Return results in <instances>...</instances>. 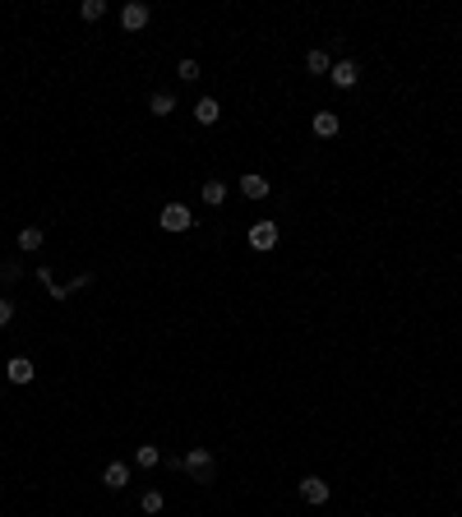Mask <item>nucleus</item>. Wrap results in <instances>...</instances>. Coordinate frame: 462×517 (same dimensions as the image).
<instances>
[{"label": "nucleus", "instance_id": "obj_1", "mask_svg": "<svg viewBox=\"0 0 462 517\" xmlns=\"http://www.w3.org/2000/svg\"><path fill=\"white\" fill-rule=\"evenodd\" d=\"M185 471L194 476V485H213L218 481V457H213L204 444H194L190 453H185Z\"/></svg>", "mask_w": 462, "mask_h": 517}, {"label": "nucleus", "instance_id": "obj_2", "mask_svg": "<svg viewBox=\"0 0 462 517\" xmlns=\"http://www.w3.org/2000/svg\"><path fill=\"white\" fill-rule=\"evenodd\" d=\"M157 227L171 231V236H181V231H190V227H194V213L185 208V203H166V208L157 213Z\"/></svg>", "mask_w": 462, "mask_h": 517}, {"label": "nucleus", "instance_id": "obj_3", "mask_svg": "<svg viewBox=\"0 0 462 517\" xmlns=\"http://www.w3.org/2000/svg\"><path fill=\"white\" fill-rule=\"evenodd\" d=\"M37 277H42V287H46V296H51V300H70V296H79L84 287H93V277H88V272H79L70 287H56V282H51V268H37Z\"/></svg>", "mask_w": 462, "mask_h": 517}, {"label": "nucleus", "instance_id": "obj_4", "mask_svg": "<svg viewBox=\"0 0 462 517\" xmlns=\"http://www.w3.org/2000/svg\"><path fill=\"white\" fill-rule=\"evenodd\" d=\"M278 236H282L278 222H254V227H250V245L259 250V255H268V250L278 245Z\"/></svg>", "mask_w": 462, "mask_h": 517}, {"label": "nucleus", "instance_id": "obj_5", "mask_svg": "<svg viewBox=\"0 0 462 517\" xmlns=\"http://www.w3.org/2000/svg\"><path fill=\"white\" fill-rule=\"evenodd\" d=\"M121 28H130V33L149 28V5H144V0H130V5H121Z\"/></svg>", "mask_w": 462, "mask_h": 517}, {"label": "nucleus", "instance_id": "obj_6", "mask_svg": "<svg viewBox=\"0 0 462 517\" xmlns=\"http://www.w3.org/2000/svg\"><path fill=\"white\" fill-rule=\"evenodd\" d=\"M328 79H333V88H356L361 65H356V61H338V65L328 70Z\"/></svg>", "mask_w": 462, "mask_h": 517}, {"label": "nucleus", "instance_id": "obj_7", "mask_svg": "<svg viewBox=\"0 0 462 517\" xmlns=\"http://www.w3.org/2000/svg\"><path fill=\"white\" fill-rule=\"evenodd\" d=\"M301 499L314 503V508H319V503H328V481H319V476H306V481H301Z\"/></svg>", "mask_w": 462, "mask_h": 517}, {"label": "nucleus", "instance_id": "obj_8", "mask_svg": "<svg viewBox=\"0 0 462 517\" xmlns=\"http://www.w3.org/2000/svg\"><path fill=\"white\" fill-rule=\"evenodd\" d=\"M241 194L245 199H268V175H259V171L241 175Z\"/></svg>", "mask_w": 462, "mask_h": 517}, {"label": "nucleus", "instance_id": "obj_9", "mask_svg": "<svg viewBox=\"0 0 462 517\" xmlns=\"http://www.w3.org/2000/svg\"><path fill=\"white\" fill-rule=\"evenodd\" d=\"M5 374H9V384H33L37 365H33L28 356H14V360H9V369H5Z\"/></svg>", "mask_w": 462, "mask_h": 517}, {"label": "nucleus", "instance_id": "obj_10", "mask_svg": "<svg viewBox=\"0 0 462 517\" xmlns=\"http://www.w3.org/2000/svg\"><path fill=\"white\" fill-rule=\"evenodd\" d=\"M102 485H106V490H125V485H130V466H125V462H106Z\"/></svg>", "mask_w": 462, "mask_h": 517}, {"label": "nucleus", "instance_id": "obj_11", "mask_svg": "<svg viewBox=\"0 0 462 517\" xmlns=\"http://www.w3.org/2000/svg\"><path fill=\"white\" fill-rule=\"evenodd\" d=\"M218 116H222L218 97H199V102H194V121L199 125H218Z\"/></svg>", "mask_w": 462, "mask_h": 517}, {"label": "nucleus", "instance_id": "obj_12", "mask_svg": "<svg viewBox=\"0 0 462 517\" xmlns=\"http://www.w3.org/2000/svg\"><path fill=\"white\" fill-rule=\"evenodd\" d=\"M338 130H342V121L333 111H319V116H314V134H319V139H333Z\"/></svg>", "mask_w": 462, "mask_h": 517}, {"label": "nucleus", "instance_id": "obj_13", "mask_svg": "<svg viewBox=\"0 0 462 517\" xmlns=\"http://www.w3.org/2000/svg\"><path fill=\"white\" fill-rule=\"evenodd\" d=\"M42 240H46V231H42V227H24V231H19V250H24V255L42 250Z\"/></svg>", "mask_w": 462, "mask_h": 517}, {"label": "nucleus", "instance_id": "obj_14", "mask_svg": "<svg viewBox=\"0 0 462 517\" xmlns=\"http://www.w3.org/2000/svg\"><path fill=\"white\" fill-rule=\"evenodd\" d=\"M149 111L153 116H171L176 111V93H153L149 97Z\"/></svg>", "mask_w": 462, "mask_h": 517}, {"label": "nucleus", "instance_id": "obj_15", "mask_svg": "<svg viewBox=\"0 0 462 517\" xmlns=\"http://www.w3.org/2000/svg\"><path fill=\"white\" fill-rule=\"evenodd\" d=\"M204 203H209V208L227 203V180H209V185H204Z\"/></svg>", "mask_w": 462, "mask_h": 517}, {"label": "nucleus", "instance_id": "obj_16", "mask_svg": "<svg viewBox=\"0 0 462 517\" xmlns=\"http://www.w3.org/2000/svg\"><path fill=\"white\" fill-rule=\"evenodd\" d=\"M157 462H162L157 444H139V448H134V466H157Z\"/></svg>", "mask_w": 462, "mask_h": 517}, {"label": "nucleus", "instance_id": "obj_17", "mask_svg": "<svg viewBox=\"0 0 462 517\" xmlns=\"http://www.w3.org/2000/svg\"><path fill=\"white\" fill-rule=\"evenodd\" d=\"M102 14H106V0H84V5H79V19H84V24H97Z\"/></svg>", "mask_w": 462, "mask_h": 517}, {"label": "nucleus", "instance_id": "obj_18", "mask_svg": "<svg viewBox=\"0 0 462 517\" xmlns=\"http://www.w3.org/2000/svg\"><path fill=\"white\" fill-rule=\"evenodd\" d=\"M139 508H144V513H149V517H157V513H162V508H166V499H162V490H149V494H144V499H139Z\"/></svg>", "mask_w": 462, "mask_h": 517}, {"label": "nucleus", "instance_id": "obj_19", "mask_svg": "<svg viewBox=\"0 0 462 517\" xmlns=\"http://www.w3.org/2000/svg\"><path fill=\"white\" fill-rule=\"evenodd\" d=\"M306 70H310V74H328V70H333V61H328L323 51H310V56H306Z\"/></svg>", "mask_w": 462, "mask_h": 517}, {"label": "nucleus", "instance_id": "obj_20", "mask_svg": "<svg viewBox=\"0 0 462 517\" xmlns=\"http://www.w3.org/2000/svg\"><path fill=\"white\" fill-rule=\"evenodd\" d=\"M19 277H24V268L14 259H0V282H19Z\"/></svg>", "mask_w": 462, "mask_h": 517}, {"label": "nucleus", "instance_id": "obj_21", "mask_svg": "<svg viewBox=\"0 0 462 517\" xmlns=\"http://www.w3.org/2000/svg\"><path fill=\"white\" fill-rule=\"evenodd\" d=\"M176 74H181L185 83H194V79H199V65H194V61H181V65H176Z\"/></svg>", "mask_w": 462, "mask_h": 517}, {"label": "nucleus", "instance_id": "obj_22", "mask_svg": "<svg viewBox=\"0 0 462 517\" xmlns=\"http://www.w3.org/2000/svg\"><path fill=\"white\" fill-rule=\"evenodd\" d=\"M9 319H14V300H9V296H0V328H5Z\"/></svg>", "mask_w": 462, "mask_h": 517}]
</instances>
